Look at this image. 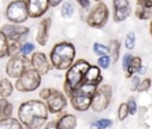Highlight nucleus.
<instances>
[{
	"mask_svg": "<svg viewBox=\"0 0 152 129\" xmlns=\"http://www.w3.org/2000/svg\"><path fill=\"white\" fill-rule=\"evenodd\" d=\"M49 110L43 100L31 99L20 104L18 118L27 129H40L48 121Z\"/></svg>",
	"mask_w": 152,
	"mask_h": 129,
	"instance_id": "1",
	"label": "nucleus"
},
{
	"mask_svg": "<svg viewBox=\"0 0 152 129\" xmlns=\"http://www.w3.org/2000/svg\"><path fill=\"white\" fill-rule=\"evenodd\" d=\"M52 67L57 70H66L76 59V48L71 42L62 41L56 43L49 55Z\"/></svg>",
	"mask_w": 152,
	"mask_h": 129,
	"instance_id": "2",
	"label": "nucleus"
},
{
	"mask_svg": "<svg viewBox=\"0 0 152 129\" xmlns=\"http://www.w3.org/2000/svg\"><path fill=\"white\" fill-rule=\"evenodd\" d=\"M89 67H90V63L87 60L78 59V60H75V62L65 70L63 90L66 97H69L71 92H74L77 87H80L83 84L84 75Z\"/></svg>",
	"mask_w": 152,
	"mask_h": 129,
	"instance_id": "3",
	"label": "nucleus"
},
{
	"mask_svg": "<svg viewBox=\"0 0 152 129\" xmlns=\"http://www.w3.org/2000/svg\"><path fill=\"white\" fill-rule=\"evenodd\" d=\"M96 88H97L96 85L83 82L80 87H77L74 92H71V94L68 98L70 99L72 109L78 112L88 111L91 106V100L96 92Z\"/></svg>",
	"mask_w": 152,
	"mask_h": 129,
	"instance_id": "4",
	"label": "nucleus"
},
{
	"mask_svg": "<svg viewBox=\"0 0 152 129\" xmlns=\"http://www.w3.org/2000/svg\"><path fill=\"white\" fill-rule=\"evenodd\" d=\"M109 19V8L103 1L95 2L86 17V24L93 29H102Z\"/></svg>",
	"mask_w": 152,
	"mask_h": 129,
	"instance_id": "5",
	"label": "nucleus"
},
{
	"mask_svg": "<svg viewBox=\"0 0 152 129\" xmlns=\"http://www.w3.org/2000/svg\"><path fill=\"white\" fill-rule=\"evenodd\" d=\"M112 96H113V90H112V86L109 84L99 85L97 88H96V92L93 97L90 109L94 112L104 111L112 102Z\"/></svg>",
	"mask_w": 152,
	"mask_h": 129,
	"instance_id": "6",
	"label": "nucleus"
},
{
	"mask_svg": "<svg viewBox=\"0 0 152 129\" xmlns=\"http://www.w3.org/2000/svg\"><path fill=\"white\" fill-rule=\"evenodd\" d=\"M6 19L12 24H23L28 19L26 0H13L11 1L5 11Z\"/></svg>",
	"mask_w": 152,
	"mask_h": 129,
	"instance_id": "7",
	"label": "nucleus"
},
{
	"mask_svg": "<svg viewBox=\"0 0 152 129\" xmlns=\"http://www.w3.org/2000/svg\"><path fill=\"white\" fill-rule=\"evenodd\" d=\"M42 84V75L33 68L27 69L21 76L15 81V88L20 92H32L36 91Z\"/></svg>",
	"mask_w": 152,
	"mask_h": 129,
	"instance_id": "8",
	"label": "nucleus"
},
{
	"mask_svg": "<svg viewBox=\"0 0 152 129\" xmlns=\"http://www.w3.org/2000/svg\"><path fill=\"white\" fill-rule=\"evenodd\" d=\"M30 68H32L30 59L27 56L17 55L8 60V62L6 64V74L10 78L18 79Z\"/></svg>",
	"mask_w": 152,
	"mask_h": 129,
	"instance_id": "9",
	"label": "nucleus"
},
{
	"mask_svg": "<svg viewBox=\"0 0 152 129\" xmlns=\"http://www.w3.org/2000/svg\"><path fill=\"white\" fill-rule=\"evenodd\" d=\"M45 104L50 113H61L68 106L66 94L57 88H51L49 97L45 99Z\"/></svg>",
	"mask_w": 152,
	"mask_h": 129,
	"instance_id": "10",
	"label": "nucleus"
},
{
	"mask_svg": "<svg viewBox=\"0 0 152 129\" xmlns=\"http://www.w3.org/2000/svg\"><path fill=\"white\" fill-rule=\"evenodd\" d=\"M1 31L7 37L8 42H13V41L23 42L26 39V37L30 33V29L27 26H24L21 24H12V23L5 24L1 27Z\"/></svg>",
	"mask_w": 152,
	"mask_h": 129,
	"instance_id": "11",
	"label": "nucleus"
},
{
	"mask_svg": "<svg viewBox=\"0 0 152 129\" xmlns=\"http://www.w3.org/2000/svg\"><path fill=\"white\" fill-rule=\"evenodd\" d=\"M30 61H31V67L34 70H37L42 76L46 75L53 68L50 62V59H48V56L43 51H34L31 55Z\"/></svg>",
	"mask_w": 152,
	"mask_h": 129,
	"instance_id": "12",
	"label": "nucleus"
},
{
	"mask_svg": "<svg viewBox=\"0 0 152 129\" xmlns=\"http://www.w3.org/2000/svg\"><path fill=\"white\" fill-rule=\"evenodd\" d=\"M113 22L121 23L126 20L132 13V6L129 0H113Z\"/></svg>",
	"mask_w": 152,
	"mask_h": 129,
	"instance_id": "13",
	"label": "nucleus"
},
{
	"mask_svg": "<svg viewBox=\"0 0 152 129\" xmlns=\"http://www.w3.org/2000/svg\"><path fill=\"white\" fill-rule=\"evenodd\" d=\"M28 18H42L50 8L49 0H26Z\"/></svg>",
	"mask_w": 152,
	"mask_h": 129,
	"instance_id": "14",
	"label": "nucleus"
},
{
	"mask_svg": "<svg viewBox=\"0 0 152 129\" xmlns=\"http://www.w3.org/2000/svg\"><path fill=\"white\" fill-rule=\"evenodd\" d=\"M51 18L50 17H45L43 18L37 27V35H36V41L39 45L45 47L48 44L49 41V33H50V27H51Z\"/></svg>",
	"mask_w": 152,
	"mask_h": 129,
	"instance_id": "15",
	"label": "nucleus"
},
{
	"mask_svg": "<svg viewBox=\"0 0 152 129\" xmlns=\"http://www.w3.org/2000/svg\"><path fill=\"white\" fill-rule=\"evenodd\" d=\"M83 82L87 84H93V85H101L102 84V74H101V68L96 64H90V67L88 68L86 75H84V80Z\"/></svg>",
	"mask_w": 152,
	"mask_h": 129,
	"instance_id": "16",
	"label": "nucleus"
},
{
	"mask_svg": "<svg viewBox=\"0 0 152 129\" xmlns=\"http://www.w3.org/2000/svg\"><path fill=\"white\" fill-rule=\"evenodd\" d=\"M77 127V117L72 113H64L57 121L58 129H76Z\"/></svg>",
	"mask_w": 152,
	"mask_h": 129,
	"instance_id": "17",
	"label": "nucleus"
},
{
	"mask_svg": "<svg viewBox=\"0 0 152 129\" xmlns=\"http://www.w3.org/2000/svg\"><path fill=\"white\" fill-rule=\"evenodd\" d=\"M134 14L140 20L152 19V5L151 4H137L134 8Z\"/></svg>",
	"mask_w": 152,
	"mask_h": 129,
	"instance_id": "18",
	"label": "nucleus"
},
{
	"mask_svg": "<svg viewBox=\"0 0 152 129\" xmlns=\"http://www.w3.org/2000/svg\"><path fill=\"white\" fill-rule=\"evenodd\" d=\"M142 66V60L140 56H133L132 57V61H131V64L127 69V72L125 73V76L127 79H129L131 76H133L134 74H138L140 67Z\"/></svg>",
	"mask_w": 152,
	"mask_h": 129,
	"instance_id": "19",
	"label": "nucleus"
},
{
	"mask_svg": "<svg viewBox=\"0 0 152 129\" xmlns=\"http://www.w3.org/2000/svg\"><path fill=\"white\" fill-rule=\"evenodd\" d=\"M75 8H76V6L72 0H65V1H63L62 7H61V16L64 19H69L74 16Z\"/></svg>",
	"mask_w": 152,
	"mask_h": 129,
	"instance_id": "20",
	"label": "nucleus"
},
{
	"mask_svg": "<svg viewBox=\"0 0 152 129\" xmlns=\"http://www.w3.org/2000/svg\"><path fill=\"white\" fill-rule=\"evenodd\" d=\"M108 47H109V55L112 57V62L116 63L119 57H120V49H121V43L120 41L118 39H110L109 43H108Z\"/></svg>",
	"mask_w": 152,
	"mask_h": 129,
	"instance_id": "21",
	"label": "nucleus"
},
{
	"mask_svg": "<svg viewBox=\"0 0 152 129\" xmlns=\"http://www.w3.org/2000/svg\"><path fill=\"white\" fill-rule=\"evenodd\" d=\"M0 129H24L19 119L8 117L0 119Z\"/></svg>",
	"mask_w": 152,
	"mask_h": 129,
	"instance_id": "22",
	"label": "nucleus"
},
{
	"mask_svg": "<svg viewBox=\"0 0 152 129\" xmlns=\"http://www.w3.org/2000/svg\"><path fill=\"white\" fill-rule=\"evenodd\" d=\"M13 92V85L8 79H1L0 80V97L7 98Z\"/></svg>",
	"mask_w": 152,
	"mask_h": 129,
	"instance_id": "23",
	"label": "nucleus"
},
{
	"mask_svg": "<svg viewBox=\"0 0 152 129\" xmlns=\"http://www.w3.org/2000/svg\"><path fill=\"white\" fill-rule=\"evenodd\" d=\"M12 115V104L6 98H0V119L8 118Z\"/></svg>",
	"mask_w": 152,
	"mask_h": 129,
	"instance_id": "24",
	"label": "nucleus"
},
{
	"mask_svg": "<svg viewBox=\"0 0 152 129\" xmlns=\"http://www.w3.org/2000/svg\"><path fill=\"white\" fill-rule=\"evenodd\" d=\"M8 39L4 35V32L0 30V59H4L8 56Z\"/></svg>",
	"mask_w": 152,
	"mask_h": 129,
	"instance_id": "25",
	"label": "nucleus"
},
{
	"mask_svg": "<svg viewBox=\"0 0 152 129\" xmlns=\"http://www.w3.org/2000/svg\"><path fill=\"white\" fill-rule=\"evenodd\" d=\"M93 51H94V54L97 55V56L108 55V54L110 53L108 44L106 45V44H102V43H99V42H95V43L93 44Z\"/></svg>",
	"mask_w": 152,
	"mask_h": 129,
	"instance_id": "26",
	"label": "nucleus"
},
{
	"mask_svg": "<svg viewBox=\"0 0 152 129\" xmlns=\"http://www.w3.org/2000/svg\"><path fill=\"white\" fill-rule=\"evenodd\" d=\"M135 42H137V36L133 31H129L126 37H125V41H124V44H125V48L127 50H133L134 47H135Z\"/></svg>",
	"mask_w": 152,
	"mask_h": 129,
	"instance_id": "27",
	"label": "nucleus"
},
{
	"mask_svg": "<svg viewBox=\"0 0 152 129\" xmlns=\"http://www.w3.org/2000/svg\"><path fill=\"white\" fill-rule=\"evenodd\" d=\"M21 43H23V42H19V41L10 42V44H8V56H10V57L20 55V47H21Z\"/></svg>",
	"mask_w": 152,
	"mask_h": 129,
	"instance_id": "28",
	"label": "nucleus"
},
{
	"mask_svg": "<svg viewBox=\"0 0 152 129\" xmlns=\"http://www.w3.org/2000/svg\"><path fill=\"white\" fill-rule=\"evenodd\" d=\"M34 44L31 43V42H23L21 43V47H20V55L23 56H28V55H32L34 53Z\"/></svg>",
	"mask_w": 152,
	"mask_h": 129,
	"instance_id": "29",
	"label": "nucleus"
},
{
	"mask_svg": "<svg viewBox=\"0 0 152 129\" xmlns=\"http://www.w3.org/2000/svg\"><path fill=\"white\" fill-rule=\"evenodd\" d=\"M112 63V57L110 55H102V56H99V59L96 60V64L101 68V69H108L109 66Z\"/></svg>",
	"mask_w": 152,
	"mask_h": 129,
	"instance_id": "30",
	"label": "nucleus"
},
{
	"mask_svg": "<svg viewBox=\"0 0 152 129\" xmlns=\"http://www.w3.org/2000/svg\"><path fill=\"white\" fill-rule=\"evenodd\" d=\"M129 115V111H128V106L126 103H121L118 108V119L119 121H125L127 118V116Z\"/></svg>",
	"mask_w": 152,
	"mask_h": 129,
	"instance_id": "31",
	"label": "nucleus"
},
{
	"mask_svg": "<svg viewBox=\"0 0 152 129\" xmlns=\"http://www.w3.org/2000/svg\"><path fill=\"white\" fill-rule=\"evenodd\" d=\"M151 85H152V80H151L150 78L141 79V80H140V84H139V86H138L137 92H139V93L147 92V91L151 88Z\"/></svg>",
	"mask_w": 152,
	"mask_h": 129,
	"instance_id": "32",
	"label": "nucleus"
},
{
	"mask_svg": "<svg viewBox=\"0 0 152 129\" xmlns=\"http://www.w3.org/2000/svg\"><path fill=\"white\" fill-rule=\"evenodd\" d=\"M132 57H133V55H132L131 53H125L124 56H122V59H121V67H122V70H124L125 73L127 72V69H128V67H129V64H131Z\"/></svg>",
	"mask_w": 152,
	"mask_h": 129,
	"instance_id": "33",
	"label": "nucleus"
},
{
	"mask_svg": "<svg viewBox=\"0 0 152 129\" xmlns=\"http://www.w3.org/2000/svg\"><path fill=\"white\" fill-rule=\"evenodd\" d=\"M127 106H128V111H129V115H135L138 112V105H137V100L134 97H129L128 100H127Z\"/></svg>",
	"mask_w": 152,
	"mask_h": 129,
	"instance_id": "34",
	"label": "nucleus"
},
{
	"mask_svg": "<svg viewBox=\"0 0 152 129\" xmlns=\"http://www.w3.org/2000/svg\"><path fill=\"white\" fill-rule=\"evenodd\" d=\"M131 79V82H129V90L131 91H137L138 90V86H139V84H140V76L138 75V74H134L133 76H131L129 78Z\"/></svg>",
	"mask_w": 152,
	"mask_h": 129,
	"instance_id": "35",
	"label": "nucleus"
},
{
	"mask_svg": "<svg viewBox=\"0 0 152 129\" xmlns=\"http://www.w3.org/2000/svg\"><path fill=\"white\" fill-rule=\"evenodd\" d=\"M99 122L101 123V125H102L103 129H108V128H110L113 125V121L109 119V118H100Z\"/></svg>",
	"mask_w": 152,
	"mask_h": 129,
	"instance_id": "36",
	"label": "nucleus"
},
{
	"mask_svg": "<svg viewBox=\"0 0 152 129\" xmlns=\"http://www.w3.org/2000/svg\"><path fill=\"white\" fill-rule=\"evenodd\" d=\"M75 1L82 10H88L90 7V0H75Z\"/></svg>",
	"mask_w": 152,
	"mask_h": 129,
	"instance_id": "37",
	"label": "nucleus"
},
{
	"mask_svg": "<svg viewBox=\"0 0 152 129\" xmlns=\"http://www.w3.org/2000/svg\"><path fill=\"white\" fill-rule=\"evenodd\" d=\"M50 91H51V88H50V87H45V88H42V90L39 91V97H40L43 100H45V99L49 97V94H50Z\"/></svg>",
	"mask_w": 152,
	"mask_h": 129,
	"instance_id": "38",
	"label": "nucleus"
},
{
	"mask_svg": "<svg viewBox=\"0 0 152 129\" xmlns=\"http://www.w3.org/2000/svg\"><path fill=\"white\" fill-rule=\"evenodd\" d=\"M89 129H103V128H102L101 123L99 122V119H96V121H94V122H91V123H90Z\"/></svg>",
	"mask_w": 152,
	"mask_h": 129,
	"instance_id": "39",
	"label": "nucleus"
},
{
	"mask_svg": "<svg viewBox=\"0 0 152 129\" xmlns=\"http://www.w3.org/2000/svg\"><path fill=\"white\" fill-rule=\"evenodd\" d=\"M44 129H58V128H57V121L49 122V123L44 127Z\"/></svg>",
	"mask_w": 152,
	"mask_h": 129,
	"instance_id": "40",
	"label": "nucleus"
},
{
	"mask_svg": "<svg viewBox=\"0 0 152 129\" xmlns=\"http://www.w3.org/2000/svg\"><path fill=\"white\" fill-rule=\"evenodd\" d=\"M63 1H64V0H49L50 7H57V6H59Z\"/></svg>",
	"mask_w": 152,
	"mask_h": 129,
	"instance_id": "41",
	"label": "nucleus"
},
{
	"mask_svg": "<svg viewBox=\"0 0 152 129\" xmlns=\"http://www.w3.org/2000/svg\"><path fill=\"white\" fill-rule=\"evenodd\" d=\"M145 73H146V67L145 66H141L140 69H139V72H138V74H145Z\"/></svg>",
	"mask_w": 152,
	"mask_h": 129,
	"instance_id": "42",
	"label": "nucleus"
},
{
	"mask_svg": "<svg viewBox=\"0 0 152 129\" xmlns=\"http://www.w3.org/2000/svg\"><path fill=\"white\" fill-rule=\"evenodd\" d=\"M148 31H150V35H151V37H152V19H151L150 23H148Z\"/></svg>",
	"mask_w": 152,
	"mask_h": 129,
	"instance_id": "43",
	"label": "nucleus"
},
{
	"mask_svg": "<svg viewBox=\"0 0 152 129\" xmlns=\"http://www.w3.org/2000/svg\"><path fill=\"white\" fill-rule=\"evenodd\" d=\"M137 4H148V0H135Z\"/></svg>",
	"mask_w": 152,
	"mask_h": 129,
	"instance_id": "44",
	"label": "nucleus"
},
{
	"mask_svg": "<svg viewBox=\"0 0 152 129\" xmlns=\"http://www.w3.org/2000/svg\"><path fill=\"white\" fill-rule=\"evenodd\" d=\"M95 2H99V1H103V0H94Z\"/></svg>",
	"mask_w": 152,
	"mask_h": 129,
	"instance_id": "45",
	"label": "nucleus"
},
{
	"mask_svg": "<svg viewBox=\"0 0 152 129\" xmlns=\"http://www.w3.org/2000/svg\"><path fill=\"white\" fill-rule=\"evenodd\" d=\"M148 4H151V5H152V0H148Z\"/></svg>",
	"mask_w": 152,
	"mask_h": 129,
	"instance_id": "46",
	"label": "nucleus"
}]
</instances>
